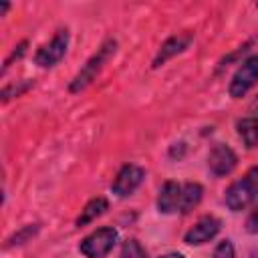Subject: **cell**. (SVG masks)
Segmentation results:
<instances>
[{
  "mask_svg": "<svg viewBox=\"0 0 258 258\" xmlns=\"http://www.w3.org/2000/svg\"><path fill=\"white\" fill-rule=\"evenodd\" d=\"M258 198V163L246 171V175L238 181H234L224 196L226 206L232 212H240L246 206H250Z\"/></svg>",
  "mask_w": 258,
  "mask_h": 258,
  "instance_id": "1",
  "label": "cell"
},
{
  "mask_svg": "<svg viewBox=\"0 0 258 258\" xmlns=\"http://www.w3.org/2000/svg\"><path fill=\"white\" fill-rule=\"evenodd\" d=\"M115 46H117V42L115 40H107L91 58H89V62L81 69V73L73 79V83H71V91L73 93H77V91H83L97 75H99V71L103 69V64L107 62V58L115 52Z\"/></svg>",
  "mask_w": 258,
  "mask_h": 258,
  "instance_id": "2",
  "label": "cell"
},
{
  "mask_svg": "<svg viewBox=\"0 0 258 258\" xmlns=\"http://www.w3.org/2000/svg\"><path fill=\"white\" fill-rule=\"evenodd\" d=\"M115 242H117V230L115 228H99L81 242L79 250L87 258H105L113 250Z\"/></svg>",
  "mask_w": 258,
  "mask_h": 258,
  "instance_id": "3",
  "label": "cell"
},
{
  "mask_svg": "<svg viewBox=\"0 0 258 258\" xmlns=\"http://www.w3.org/2000/svg\"><path fill=\"white\" fill-rule=\"evenodd\" d=\"M256 81H258V54L246 58L242 62V67L236 71V75L232 77V83H230V95L234 99L244 97L254 87Z\"/></svg>",
  "mask_w": 258,
  "mask_h": 258,
  "instance_id": "4",
  "label": "cell"
},
{
  "mask_svg": "<svg viewBox=\"0 0 258 258\" xmlns=\"http://www.w3.org/2000/svg\"><path fill=\"white\" fill-rule=\"evenodd\" d=\"M67 46H69V32L67 30H58L46 44H42L38 48V52L34 56L36 64H40V67H52V64H56L64 56Z\"/></svg>",
  "mask_w": 258,
  "mask_h": 258,
  "instance_id": "5",
  "label": "cell"
},
{
  "mask_svg": "<svg viewBox=\"0 0 258 258\" xmlns=\"http://www.w3.org/2000/svg\"><path fill=\"white\" fill-rule=\"evenodd\" d=\"M143 177H145V171H143L139 165L129 163V165L121 167V171L117 173V177H115L111 189H113L115 196L125 198V196H129V194H133V191L141 185Z\"/></svg>",
  "mask_w": 258,
  "mask_h": 258,
  "instance_id": "6",
  "label": "cell"
},
{
  "mask_svg": "<svg viewBox=\"0 0 258 258\" xmlns=\"http://www.w3.org/2000/svg\"><path fill=\"white\" fill-rule=\"evenodd\" d=\"M220 220L214 218V216H204L202 220H198L194 224V228H189L185 232V244H191V246H200V244H206L210 242L218 232H220Z\"/></svg>",
  "mask_w": 258,
  "mask_h": 258,
  "instance_id": "7",
  "label": "cell"
},
{
  "mask_svg": "<svg viewBox=\"0 0 258 258\" xmlns=\"http://www.w3.org/2000/svg\"><path fill=\"white\" fill-rule=\"evenodd\" d=\"M236 161H238V157H236V153L228 147V145H216L212 151H210V155H208V167H210V171L216 175V177H222V175H228L234 167H236Z\"/></svg>",
  "mask_w": 258,
  "mask_h": 258,
  "instance_id": "8",
  "label": "cell"
},
{
  "mask_svg": "<svg viewBox=\"0 0 258 258\" xmlns=\"http://www.w3.org/2000/svg\"><path fill=\"white\" fill-rule=\"evenodd\" d=\"M179 202H181V185L175 181H165L157 196L159 212H163V214L179 212Z\"/></svg>",
  "mask_w": 258,
  "mask_h": 258,
  "instance_id": "9",
  "label": "cell"
},
{
  "mask_svg": "<svg viewBox=\"0 0 258 258\" xmlns=\"http://www.w3.org/2000/svg\"><path fill=\"white\" fill-rule=\"evenodd\" d=\"M189 40H191V34H177V36H171L169 40H165L163 46H161V50H159V54H157L155 60H153V67L163 64L169 56H173V54L181 52L183 48H187Z\"/></svg>",
  "mask_w": 258,
  "mask_h": 258,
  "instance_id": "10",
  "label": "cell"
},
{
  "mask_svg": "<svg viewBox=\"0 0 258 258\" xmlns=\"http://www.w3.org/2000/svg\"><path fill=\"white\" fill-rule=\"evenodd\" d=\"M202 185L200 183H183L181 185V202H179V212L181 214H187V212H191L198 204H200V200H202Z\"/></svg>",
  "mask_w": 258,
  "mask_h": 258,
  "instance_id": "11",
  "label": "cell"
},
{
  "mask_svg": "<svg viewBox=\"0 0 258 258\" xmlns=\"http://www.w3.org/2000/svg\"><path fill=\"white\" fill-rule=\"evenodd\" d=\"M107 208H109V204H107L105 198H95V200H91V202L85 206V210H81V216L77 218V226H79V228H81V226H87L89 222H93L95 218H99L101 214H105Z\"/></svg>",
  "mask_w": 258,
  "mask_h": 258,
  "instance_id": "12",
  "label": "cell"
},
{
  "mask_svg": "<svg viewBox=\"0 0 258 258\" xmlns=\"http://www.w3.org/2000/svg\"><path fill=\"white\" fill-rule=\"evenodd\" d=\"M238 133L246 147H256L258 145V115L242 119L238 123Z\"/></svg>",
  "mask_w": 258,
  "mask_h": 258,
  "instance_id": "13",
  "label": "cell"
},
{
  "mask_svg": "<svg viewBox=\"0 0 258 258\" xmlns=\"http://www.w3.org/2000/svg\"><path fill=\"white\" fill-rule=\"evenodd\" d=\"M119 258H147L143 246L137 240H127L121 248V256Z\"/></svg>",
  "mask_w": 258,
  "mask_h": 258,
  "instance_id": "14",
  "label": "cell"
},
{
  "mask_svg": "<svg viewBox=\"0 0 258 258\" xmlns=\"http://www.w3.org/2000/svg\"><path fill=\"white\" fill-rule=\"evenodd\" d=\"M214 258H234V246L230 240H224L216 246L214 250Z\"/></svg>",
  "mask_w": 258,
  "mask_h": 258,
  "instance_id": "15",
  "label": "cell"
},
{
  "mask_svg": "<svg viewBox=\"0 0 258 258\" xmlns=\"http://www.w3.org/2000/svg\"><path fill=\"white\" fill-rule=\"evenodd\" d=\"M246 230H248L250 234H258V208L248 216V220H246Z\"/></svg>",
  "mask_w": 258,
  "mask_h": 258,
  "instance_id": "16",
  "label": "cell"
},
{
  "mask_svg": "<svg viewBox=\"0 0 258 258\" xmlns=\"http://www.w3.org/2000/svg\"><path fill=\"white\" fill-rule=\"evenodd\" d=\"M161 258H183L181 254H175V252H171V254H165V256H161Z\"/></svg>",
  "mask_w": 258,
  "mask_h": 258,
  "instance_id": "17",
  "label": "cell"
},
{
  "mask_svg": "<svg viewBox=\"0 0 258 258\" xmlns=\"http://www.w3.org/2000/svg\"><path fill=\"white\" fill-rule=\"evenodd\" d=\"M6 10H8V4H2V6H0V16H2Z\"/></svg>",
  "mask_w": 258,
  "mask_h": 258,
  "instance_id": "18",
  "label": "cell"
}]
</instances>
